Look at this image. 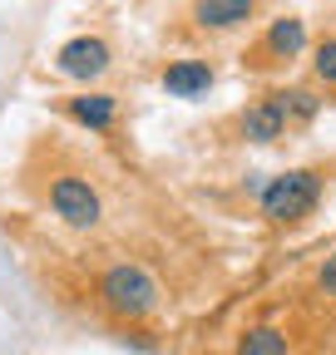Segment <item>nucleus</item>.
I'll use <instances>...</instances> for the list:
<instances>
[{
	"label": "nucleus",
	"instance_id": "obj_1",
	"mask_svg": "<svg viewBox=\"0 0 336 355\" xmlns=\"http://www.w3.org/2000/svg\"><path fill=\"white\" fill-rule=\"evenodd\" d=\"M94 301L109 311L114 321L144 326V321L158 316L163 286H158V277L149 272V266H139V261H109V266L94 272Z\"/></svg>",
	"mask_w": 336,
	"mask_h": 355
},
{
	"label": "nucleus",
	"instance_id": "obj_2",
	"mask_svg": "<svg viewBox=\"0 0 336 355\" xmlns=\"http://www.w3.org/2000/svg\"><path fill=\"white\" fill-rule=\"evenodd\" d=\"M321 193H326V168H287V173L267 178L258 207H262V217L272 227H302L317 212Z\"/></svg>",
	"mask_w": 336,
	"mask_h": 355
},
{
	"label": "nucleus",
	"instance_id": "obj_3",
	"mask_svg": "<svg viewBox=\"0 0 336 355\" xmlns=\"http://www.w3.org/2000/svg\"><path fill=\"white\" fill-rule=\"evenodd\" d=\"M307 44H312V35H307V20L302 15H277L242 50V69L247 74H262V79L267 74H282L287 64H297L307 55Z\"/></svg>",
	"mask_w": 336,
	"mask_h": 355
},
{
	"label": "nucleus",
	"instance_id": "obj_4",
	"mask_svg": "<svg viewBox=\"0 0 336 355\" xmlns=\"http://www.w3.org/2000/svg\"><path fill=\"white\" fill-rule=\"evenodd\" d=\"M45 207L65 222L69 232H99V222H104L99 188L84 173H74V168H60V173L45 178Z\"/></svg>",
	"mask_w": 336,
	"mask_h": 355
},
{
	"label": "nucleus",
	"instance_id": "obj_5",
	"mask_svg": "<svg viewBox=\"0 0 336 355\" xmlns=\"http://www.w3.org/2000/svg\"><path fill=\"white\" fill-rule=\"evenodd\" d=\"M258 10L262 0H193L183 20H188V35L198 40H228L237 30L258 25Z\"/></svg>",
	"mask_w": 336,
	"mask_h": 355
},
{
	"label": "nucleus",
	"instance_id": "obj_6",
	"mask_svg": "<svg viewBox=\"0 0 336 355\" xmlns=\"http://www.w3.org/2000/svg\"><path fill=\"white\" fill-rule=\"evenodd\" d=\"M233 128H237L242 144H258V148H272V144L287 139V133H297V128H292V119H287V109H282V99H277V89H267L262 99L242 104L237 119H233Z\"/></svg>",
	"mask_w": 336,
	"mask_h": 355
},
{
	"label": "nucleus",
	"instance_id": "obj_7",
	"mask_svg": "<svg viewBox=\"0 0 336 355\" xmlns=\"http://www.w3.org/2000/svg\"><path fill=\"white\" fill-rule=\"evenodd\" d=\"M114 69V44L104 35H74L55 50V74L79 79V84H94Z\"/></svg>",
	"mask_w": 336,
	"mask_h": 355
},
{
	"label": "nucleus",
	"instance_id": "obj_8",
	"mask_svg": "<svg viewBox=\"0 0 336 355\" xmlns=\"http://www.w3.org/2000/svg\"><path fill=\"white\" fill-rule=\"evenodd\" d=\"M60 114L74 119L90 133H114L119 128V94H104V89H84V94H65Z\"/></svg>",
	"mask_w": 336,
	"mask_h": 355
},
{
	"label": "nucleus",
	"instance_id": "obj_9",
	"mask_svg": "<svg viewBox=\"0 0 336 355\" xmlns=\"http://www.w3.org/2000/svg\"><path fill=\"white\" fill-rule=\"evenodd\" d=\"M158 84H163L174 99H203L208 89L218 84V69L208 64V60H198V55H178V60H168V64L158 69Z\"/></svg>",
	"mask_w": 336,
	"mask_h": 355
},
{
	"label": "nucleus",
	"instance_id": "obj_10",
	"mask_svg": "<svg viewBox=\"0 0 336 355\" xmlns=\"http://www.w3.org/2000/svg\"><path fill=\"white\" fill-rule=\"evenodd\" d=\"M233 355H292V340L277 326H247L233 345Z\"/></svg>",
	"mask_w": 336,
	"mask_h": 355
},
{
	"label": "nucleus",
	"instance_id": "obj_11",
	"mask_svg": "<svg viewBox=\"0 0 336 355\" xmlns=\"http://www.w3.org/2000/svg\"><path fill=\"white\" fill-rule=\"evenodd\" d=\"M277 99L292 119V128H307L317 114H321V99H317V89H297V84H277Z\"/></svg>",
	"mask_w": 336,
	"mask_h": 355
},
{
	"label": "nucleus",
	"instance_id": "obj_12",
	"mask_svg": "<svg viewBox=\"0 0 336 355\" xmlns=\"http://www.w3.org/2000/svg\"><path fill=\"white\" fill-rule=\"evenodd\" d=\"M312 79L321 89H336V35L317 40V50H312Z\"/></svg>",
	"mask_w": 336,
	"mask_h": 355
},
{
	"label": "nucleus",
	"instance_id": "obj_13",
	"mask_svg": "<svg viewBox=\"0 0 336 355\" xmlns=\"http://www.w3.org/2000/svg\"><path fill=\"white\" fill-rule=\"evenodd\" d=\"M317 286H321L326 296H336V257H326V261H321V272H317Z\"/></svg>",
	"mask_w": 336,
	"mask_h": 355
}]
</instances>
